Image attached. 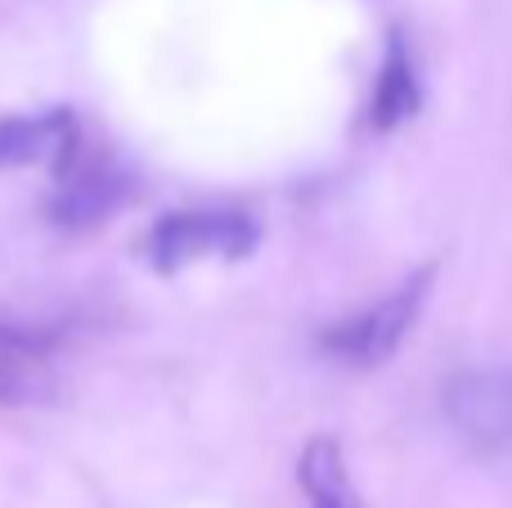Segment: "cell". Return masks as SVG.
Returning a JSON list of instances; mask_svg holds the SVG:
<instances>
[{
    "instance_id": "cell-1",
    "label": "cell",
    "mask_w": 512,
    "mask_h": 508,
    "mask_svg": "<svg viewBox=\"0 0 512 508\" xmlns=\"http://www.w3.org/2000/svg\"><path fill=\"white\" fill-rule=\"evenodd\" d=\"M427 284H432V270H418L409 284H400L396 293L382 297L378 306L333 324V329L319 338L324 351L333 360H342V365H360V369L382 365V360L405 342V333L414 329L418 306H423V297H427Z\"/></svg>"
},
{
    "instance_id": "cell-2",
    "label": "cell",
    "mask_w": 512,
    "mask_h": 508,
    "mask_svg": "<svg viewBox=\"0 0 512 508\" xmlns=\"http://www.w3.org/2000/svg\"><path fill=\"white\" fill-rule=\"evenodd\" d=\"M256 225L243 212H171L153 225L149 261L158 270H185L203 257H248Z\"/></svg>"
},
{
    "instance_id": "cell-3",
    "label": "cell",
    "mask_w": 512,
    "mask_h": 508,
    "mask_svg": "<svg viewBox=\"0 0 512 508\" xmlns=\"http://www.w3.org/2000/svg\"><path fill=\"white\" fill-rule=\"evenodd\" d=\"M445 414L463 441L477 450L512 446V374L508 369H468L445 392Z\"/></svg>"
},
{
    "instance_id": "cell-4",
    "label": "cell",
    "mask_w": 512,
    "mask_h": 508,
    "mask_svg": "<svg viewBox=\"0 0 512 508\" xmlns=\"http://www.w3.org/2000/svg\"><path fill=\"white\" fill-rule=\"evenodd\" d=\"M126 194V180L113 162L104 158H86V153L72 149V158L59 167V185H54L50 212L59 225H72V230H90V225L108 221L117 212Z\"/></svg>"
},
{
    "instance_id": "cell-5",
    "label": "cell",
    "mask_w": 512,
    "mask_h": 508,
    "mask_svg": "<svg viewBox=\"0 0 512 508\" xmlns=\"http://www.w3.org/2000/svg\"><path fill=\"white\" fill-rule=\"evenodd\" d=\"M77 149V122L68 113L41 117H5L0 122V171L5 167H54Z\"/></svg>"
},
{
    "instance_id": "cell-6",
    "label": "cell",
    "mask_w": 512,
    "mask_h": 508,
    "mask_svg": "<svg viewBox=\"0 0 512 508\" xmlns=\"http://www.w3.org/2000/svg\"><path fill=\"white\" fill-rule=\"evenodd\" d=\"M45 369H50V342L41 333L0 324V401H27L45 392Z\"/></svg>"
},
{
    "instance_id": "cell-7",
    "label": "cell",
    "mask_w": 512,
    "mask_h": 508,
    "mask_svg": "<svg viewBox=\"0 0 512 508\" xmlns=\"http://www.w3.org/2000/svg\"><path fill=\"white\" fill-rule=\"evenodd\" d=\"M418 113V72H414V59H409L405 41H391L387 45V59H382V72H378V86H373V104H369V122L378 131H391L400 126L405 117Z\"/></svg>"
},
{
    "instance_id": "cell-8",
    "label": "cell",
    "mask_w": 512,
    "mask_h": 508,
    "mask_svg": "<svg viewBox=\"0 0 512 508\" xmlns=\"http://www.w3.org/2000/svg\"><path fill=\"white\" fill-rule=\"evenodd\" d=\"M301 486L310 495V508H360L351 477H346L342 446L333 437H319L301 455Z\"/></svg>"
}]
</instances>
